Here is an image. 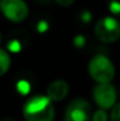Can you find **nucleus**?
Returning <instances> with one entry per match:
<instances>
[{
  "instance_id": "nucleus-1",
  "label": "nucleus",
  "mask_w": 120,
  "mask_h": 121,
  "mask_svg": "<svg viewBox=\"0 0 120 121\" xmlns=\"http://www.w3.org/2000/svg\"><path fill=\"white\" fill-rule=\"evenodd\" d=\"M22 114L26 121H53L55 115L53 101L44 95L33 96L25 104Z\"/></svg>"
},
{
  "instance_id": "nucleus-2",
  "label": "nucleus",
  "mask_w": 120,
  "mask_h": 121,
  "mask_svg": "<svg viewBox=\"0 0 120 121\" xmlns=\"http://www.w3.org/2000/svg\"><path fill=\"white\" fill-rule=\"evenodd\" d=\"M88 73L95 82L106 83L114 79L116 67L110 58L104 54H97L88 62Z\"/></svg>"
},
{
  "instance_id": "nucleus-3",
  "label": "nucleus",
  "mask_w": 120,
  "mask_h": 121,
  "mask_svg": "<svg viewBox=\"0 0 120 121\" xmlns=\"http://www.w3.org/2000/svg\"><path fill=\"white\" fill-rule=\"evenodd\" d=\"M97 39L104 43H113L120 39V21L114 17L100 19L94 27Z\"/></svg>"
},
{
  "instance_id": "nucleus-4",
  "label": "nucleus",
  "mask_w": 120,
  "mask_h": 121,
  "mask_svg": "<svg viewBox=\"0 0 120 121\" xmlns=\"http://www.w3.org/2000/svg\"><path fill=\"white\" fill-rule=\"evenodd\" d=\"M0 9L6 19L13 22H22L28 17V7L24 0H1Z\"/></svg>"
},
{
  "instance_id": "nucleus-5",
  "label": "nucleus",
  "mask_w": 120,
  "mask_h": 121,
  "mask_svg": "<svg viewBox=\"0 0 120 121\" xmlns=\"http://www.w3.org/2000/svg\"><path fill=\"white\" fill-rule=\"evenodd\" d=\"M117 89L111 82L98 83L93 88V99L102 109H111L117 104Z\"/></svg>"
},
{
  "instance_id": "nucleus-6",
  "label": "nucleus",
  "mask_w": 120,
  "mask_h": 121,
  "mask_svg": "<svg viewBox=\"0 0 120 121\" xmlns=\"http://www.w3.org/2000/svg\"><path fill=\"white\" fill-rule=\"evenodd\" d=\"M92 117V107L85 99L72 100L65 111V121H89Z\"/></svg>"
},
{
  "instance_id": "nucleus-7",
  "label": "nucleus",
  "mask_w": 120,
  "mask_h": 121,
  "mask_svg": "<svg viewBox=\"0 0 120 121\" xmlns=\"http://www.w3.org/2000/svg\"><path fill=\"white\" fill-rule=\"evenodd\" d=\"M70 91V86L65 80L58 79L47 86V96L52 101H62Z\"/></svg>"
},
{
  "instance_id": "nucleus-8",
  "label": "nucleus",
  "mask_w": 120,
  "mask_h": 121,
  "mask_svg": "<svg viewBox=\"0 0 120 121\" xmlns=\"http://www.w3.org/2000/svg\"><path fill=\"white\" fill-rule=\"evenodd\" d=\"M9 67H11V58L5 49L0 48V77L6 74Z\"/></svg>"
},
{
  "instance_id": "nucleus-9",
  "label": "nucleus",
  "mask_w": 120,
  "mask_h": 121,
  "mask_svg": "<svg viewBox=\"0 0 120 121\" xmlns=\"http://www.w3.org/2000/svg\"><path fill=\"white\" fill-rule=\"evenodd\" d=\"M108 120V115L106 113V109H98L97 112H94L93 117H92V121H107Z\"/></svg>"
},
{
  "instance_id": "nucleus-10",
  "label": "nucleus",
  "mask_w": 120,
  "mask_h": 121,
  "mask_svg": "<svg viewBox=\"0 0 120 121\" xmlns=\"http://www.w3.org/2000/svg\"><path fill=\"white\" fill-rule=\"evenodd\" d=\"M110 121H120V102L116 104L112 107V111L110 114Z\"/></svg>"
},
{
  "instance_id": "nucleus-11",
  "label": "nucleus",
  "mask_w": 120,
  "mask_h": 121,
  "mask_svg": "<svg viewBox=\"0 0 120 121\" xmlns=\"http://www.w3.org/2000/svg\"><path fill=\"white\" fill-rule=\"evenodd\" d=\"M110 11L116 15L120 14V0H111L110 1Z\"/></svg>"
},
{
  "instance_id": "nucleus-12",
  "label": "nucleus",
  "mask_w": 120,
  "mask_h": 121,
  "mask_svg": "<svg viewBox=\"0 0 120 121\" xmlns=\"http://www.w3.org/2000/svg\"><path fill=\"white\" fill-rule=\"evenodd\" d=\"M18 91H19L21 94H26V93L30 91V85H28V82H26V81H19V82H18Z\"/></svg>"
},
{
  "instance_id": "nucleus-13",
  "label": "nucleus",
  "mask_w": 120,
  "mask_h": 121,
  "mask_svg": "<svg viewBox=\"0 0 120 121\" xmlns=\"http://www.w3.org/2000/svg\"><path fill=\"white\" fill-rule=\"evenodd\" d=\"M8 48L12 52H19L20 51V42L18 40H13L8 43Z\"/></svg>"
},
{
  "instance_id": "nucleus-14",
  "label": "nucleus",
  "mask_w": 120,
  "mask_h": 121,
  "mask_svg": "<svg viewBox=\"0 0 120 121\" xmlns=\"http://www.w3.org/2000/svg\"><path fill=\"white\" fill-rule=\"evenodd\" d=\"M58 5H60V6H62V7H68V6H71L76 0H54Z\"/></svg>"
},
{
  "instance_id": "nucleus-15",
  "label": "nucleus",
  "mask_w": 120,
  "mask_h": 121,
  "mask_svg": "<svg viewBox=\"0 0 120 121\" xmlns=\"http://www.w3.org/2000/svg\"><path fill=\"white\" fill-rule=\"evenodd\" d=\"M74 43H76V46L81 47L82 45H85V38H84L82 35H77V37L74 38Z\"/></svg>"
},
{
  "instance_id": "nucleus-16",
  "label": "nucleus",
  "mask_w": 120,
  "mask_h": 121,
  "mask_svg": "<svg viewBox=\"0 0 120 121\" xmlns=\"http://www.w3.org/2000/svg\"><path fill=\"white\" fill-rule=\"evenodd\" d=\"M37 28H38V31H40V32H45L48 28V24L46 21H40Z\"/></svg>"
},
{
  "instance_id": "nucleus-17",
  "label": "nucleus",
  "mask_w": 120,
  "mask_h": 121,
  "mask_svg": "<svg viewBox=\"0 0 120 121\" xmlns=\"http://www.w3.org/2000/svg\"><path fill=\"white\" fill-rule=\"evenodd\" d=\"M4 121H14L13 119H6V120H4Z\"/></svg>"
},
{
  "instance_id": "nucleus-18",
  "label": "nucleus",
  "mask_w": 120,
  "mask_h": 121,
  "mask_svg": "<svg viewBox=\"0 0 120 121\" xmlns=\"http://www.w3.org/2000/svg\"><path fill=\"white\" fill-rule=\"evenodd\" d=\"M1 39H2V38H1V33H0V42H1Z\"/></svg>"
}]
</instances>
